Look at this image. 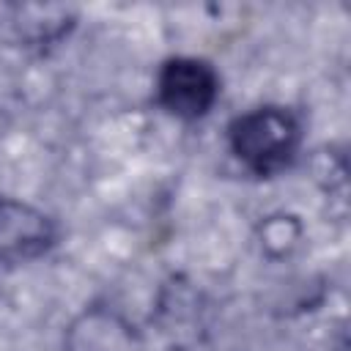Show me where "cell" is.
<instances>
[{
	"label": "cell",
	"mask_w": 351,
	"mask_h": 351,
	"mask_svg": "<svg viewBox=\"0 0 351 351\" xmlns=\"http://www.w3.org/2000/svg\"><path fill=\"white\" fill-rule=\"evenodd\" d=\"M228 145L252 176L269 178L293 165L302 145V126L285 107H255L230 121Z\"/></svg>",
	"instance_id": "obj_1"
},
{
	"label": "cell",
	"mask_w": 351,
	"mask_h": 351,
	"mask_svg": "<svg viewBox=\"0 0 351 351\" xmlns=\"http://www.w3.org/2000/svg\"><path fill=\"white\" fill-rule=\"evenodd\" d=\"M219 96V77L208 60L167 58L156 74V101L181 121L208 115Z\"/></svg>",
	"instance_id": "obj_2"
},
{
	"label": "cell",
	"mask_w": 351,
	"mask_h": 351,
	"mask_svg": "<svg viewBox=\"0 0 351 351\" xmlns=\"http://www.w3.org/2000/svg\"><path fill=\"white\" fill-rule=\"evenodd\" d=\"M58 239L55 222L38 208L16 200H0V261L27 263L41 258Z\"/></svg>",
	"instance_id": "obj_3"
}]
</instances>
